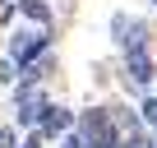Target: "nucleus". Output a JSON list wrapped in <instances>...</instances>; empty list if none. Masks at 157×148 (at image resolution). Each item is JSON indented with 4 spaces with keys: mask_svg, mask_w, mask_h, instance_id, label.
<instances>
[{
    "mask_svg": "<svg viewBox=\"0 0 157 148\" xmlns=\"http://www.w3.org/2000/svg\"><path fill=\"white\" fill-rule=\"evenodd\" d=\"M19 148H46V139H42V130H33V134H28V139H23Z\"/></svg>",
    "mask_w": 157,
    "mask_h": 148,
    "instance_id": "8",
    "label": "nucleus"
},
{
    "mask_svg": "<svg viewBox=\"0 0 157 148\" xmlns=\"http://www.w3.org/2000/svg\"><path fill=\"white\" fill-rule=\"evenodd\" d=\"M0 148H19V139H14V130H0Z\"/></svg>",
    "mask_w": 157,
    "mask_h": 148,
    "instance_id": "9",
    "label": "nucleus"
},
{
    "mask_svg": "<svg viewBox=\"0 0 157 148\" xmlns=\"http://www.w3.org/2000/svg\"><path fill=\"white\" fill-rule=\"evenodd\" d=\"M46 107H51V102H46L42 93H33L28 102H19V125H28V130H37V125H42V116H46Z\"/></svg>",
    "mask_w": 157,
    "mask_h": 148,
    "instance_id": "4",
    "label": "nucleus"
},
{
    "mask_svg": "<svg viewBox=\"0 0 157 148\" xmlns=\"http://www.w3.org/2000/svg\"><path fill=\"white\" fill-rule=\"evenodd\" d=\"M152 5H157V0H152Z\"/></svg>",
    "mask_w": 157,
    "mask_h": 148,
    "instance_id": "10",
    "label": "nucleus"
},
{
    "mask_svg": "<svg viewBox=\"0 0 157 148\" xmlns=\"http://www.w3.org/2000/svg\"><path fill=\"white\" fill-rule=\"evenodd\" d=\"M125 74H129V84L134 88H152V51L148 46H125Z\"/></svg>",
    "mask_w": 157,
    "mask_h": 148,
    "instance_id": "2",
    "label": "nucleus"
},
{
    "mask_svg": "<svg viewBox=\"0 0 157 148\" xmlns=\"http://www.w3.org/2000/svg\"><path fill=\"white\" fill-rule=\"evenodd\" d=\"M42 139L51 143V139H60V134H69L74 130V111H65V107H46V116H42Z\"/></svg>",
    "mask_w": 157,
    "mask_h": 148,
    "instance_id": "3",
    "label": "nucleus"
},
{
    "mask_svg": "<svg viewBox=\"0 0 157 148\" xmlns=\"http://www.w3.org/2000/svg\"><path fill=\"white\" fill-rule=\"evenodd\" d=\"M14 10H19L28 23H37V28H51V5H46V0H14Z\"/></svg>",
    "mask_w": 157,
    "mask_h": 148,
    "instance_id": "5",
    "label": "nucleus"
},
{
    "mask_svg": "<svg viewBox=\"0 0 157 148\" xmlns=\"http://www.w3.org/2000/svg\"><path fill=\"white\" fill-rule=\"evenodd\" d=\"M0 84H19V65L5 56V60H0Z\"/></svg>",
    "mask_w": 157,
    "mask_h": 148,
    "instance_id": "7",
    "label": "nucleus"
},
{
    "mask_svg": "<svg viewBox=\"0 0 157 148\" xmlns=\"http://www.w3.org/2000/svg\"><path fill=\"white\" fill-rule=\"evenodd\" d=\"M139 120L157 134V97H143V107H139Z\"/></svg>",
    "mask_w": 157,
    "mask_h": 148,
    "instance_id": "6",
    "label": "nucleus"
},
{
    "mask_svg": "<svg viewBox=\"0 0 157 148\" xmlns=\"http://www.w3.org/2000/svg\"><path fill=\"white\" fill-rule=\"evenodd\" d=\"M46 51H51V28H37V33H19V37H10V60H14L19 69L42 65Z\"/></svg>",
    "mask_w": 157,
    "mask_h": 148,
    "instance_id": "1",
    "label": "nucleus"
}]
</instances>
